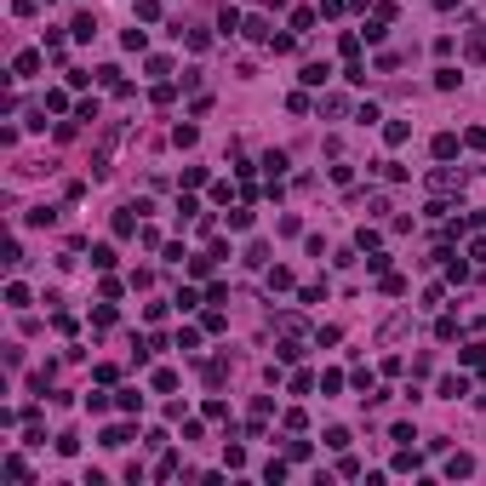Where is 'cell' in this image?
<instances>
[{
    "label": "cell",
    "mask_w": 486,
    "mask_h": 486,
    "mask_svg": "<svg viewBox=\"0 0 486 486\" xmlns=\"http://www.w3.org/2000/svg\"><path fill=\"white\" fill-rule=\"evenodd\" d=\"M429 189H435V194H452V189H463V172H452V166H435V172H429Z\"/></svg>",
    "instance_id": "cell-1"
},
{
    "label": "cell",
    "mask_w": 486,
    "mask_h": 486,
    "mask_svg": "<svg viewBox=\"0 0 486 486\" xmlns=\"http://www.w3.org/2000/svg\"><path fill=\"white\" fill-rule=\"evenodd\" d=\"M446 475H452V481L475 475V458H469V452H452V458H446Z\"/></svg>",
    "instance_id": "cell-2"
},
{
    "label": "cell",
    "mask_w": 486,
    "mask_h": 486,
    "mask_svg": "<svg viewBox=\"0 0 486 486\" xmlns=\"http://www.w3.org/2000/svg\"><path fill=\"white\" fill-rule=\"evenodd\" d=\"M97 441H103V446H109V452H120V446H126V441H132V429H126V424H109V429H103V435H97Z\"/></svg>",
    "instance_id": "cell-3"
},
{
    "label": "cell",
    "mask_w": 486,
    "mask_h": 486,
    "mask_svg": "<svg viewBox=\"0 0 486 486\" xmlns=\"http://www.w3.org/2000/svg\"><path fill=\"white\" fill-rule=\"evenodd\" d=\"M69 35H75V40H92V35H97V18H92V12H75Z\"/></svg>",
    "instance_id": "cell-4"
},
{
    "label": "cell",
    "mask_w": 486,
    "mask_h": 486,
    "mask_svg": "<svg viewBox=\"0 0 486 486\" xmlns=\"http://www.w3.org/2000/svg\"><path fill=\"white\" fill-rule=\"evenodd\" d=\"M463 52H469V63H486V29H469Z\"/></svg>",
    "instance_id": "cell-5"
},
{
    "label": "cell",
    "mask_w": 486,
    "mask_h": 486,
    "mask_svg": "<svg viewBox=\"0 0 486 486\" xmlns=\"http://www.w3.org/2000/svg\"><path fill=\"white\" fill-rule=\"evenodd\" d=\"M12 75H18V80L40 75V52H18V63H12Z\"/></svg>",
    "instance_id": "cell-6"
},
{
    "label": "cell",
    "mask_w": 486,
    "mask_h": 486,
    "mask_svg": "<svg viewBox=\"0 0 486 486\" xmlns=\"http://www.w3.org/2000/svg\"><path fill=\"white\" fill-rule=\"evenodd\" d=\"M407 138H412V126H407V120H389V126H383V143H389V149H400Z\"/></svg>",
    "instance_id": "cell-7"
},
{
    "label": "cell",
    "mask_w": 486,
    "mask_h": 486,
    "mask_svg": "<svg viewBox=\"0 0 486 486\" xmlns=\"http://www.w3.org/2000/svg\"><path fill=\"white\" fill-rule=\"evenodd\" d=\"M240 35H246V40H274V29H269V18H246Z\"/></svg>",
    "instance_id": "cell-8"
},
{
    "label": "cell",
    "mask_w": 486,
    "mask_h": 486,
    "mask_svg": "<svg viewBox=\"0 0 486 486\" xmlns=\"http://www.w3.org/2000/svg\"><path fill=\"white\" fill-rule=\"evenodd\" d=\"M97 80H103L109 92H132V86H126V80H120V69H115V63H103V69H97Z\"/></svg>",
    "instance_id": "cell-9"
},
{
    "label": "cell",
    "mask_w": 486,
    "mask_h": 486,
    "mask_svg": "<svg viewBox=\"0 0 486 486\" xmlns=\"http://www.w3.org/2000/svg\"><path fill=\"white\" fill-rule=\"evenodd\" d=\"M218 29H223V35H240V29H246V18H240L235 6H223V18H218Z\"/></svg>",
    "instance_id": "cell-10"
},
{
    "label": "cell",
    "mask_w": 486,
    "mask_h": 486,
    "mask_svg": "<svg viewBox=\"0 0 486 486\" xmlns=\"http://www.w3.org/2000/svg\"><path fill=\"white\" fill-rule=\"evenodd\" d=\"M274 355H281V361H303V344H298V332H286V337H281V349H274Z\"/></svg>",
    "instance_id": "cell-11"
},
{
    "label": "cell",
    "mask_w": 486,
    "mask_h": 486,
    "mask_svg": "<svg viewBox=\"0 0 486 486\" xmlns=\"http://www.w3.org/2000/svg\"><path fill=\"white\" fill-rule=\"evenodd\" d=\"M138 206H120V212H115V235H138Z\"/></svg>",
    "instance_id": "cell-12"
},
{
    "label": "cell",
    "mask_w": 486,
    "mask_h": 486,
    "mask_svg": "<svg viewBox=\"0 0 486 486\" xmlns=\"http://www.w3.org/2000/svg\"><path fill=\"white\" fill-rule=\"evenodd\" d=\"M315 18H320L315 6H298V12H292V29H298V35H303V29H315Z\"/></svg>",
    "instance_id": "cell-13"
},
{
    "label": "cell",
    "mask_w": 486,
    "mask_h": 486,
    "mask_svg": "<svg viewBox=\"0 0 486 486\" xmlns=\"http://www.w3.org/2000/svg\"><path fill=\"white\" fill-rule=\"evenodd\" d=\"M435 86H441V92H458L463 75H458V69H435Z\"/></svg>",
    "instance_id": "cell-14"
},
{
    "label": "cell",
    "mask_w": 486,
    "mask_h": 486,
    "mask_svg": "<svg viewBox=\"0 0 486 486\" xmlns=\"http://www.w3.org/2000/svg\"><path fill=\"white\" fill-rule=\"evenodd\" d=\"M23 223H35V229H52V223H57V212H52V206H35V212H29Z\"/></svg>",
    "instance_id": "cell-15"
},
{
    "label": "cell",
    "mask_w": 486,
    "mask_h": 486,
    "mask_svg": "<svg viewBox=\"0 0 486 486\" xmlns=\"http://www.w3.org/2000/svg\"><path fill=\"white\" fill-rule=\"evenodd\" d=\"M115 407H120V412H143V395H138V389H120Z\"/></svg>",
    "instance_id": "cell-16"
},
{
    "label": "cell",
    "mask_w": 486,
    "mask_h": 486,
    "mask_svg": "<svg viewBox=\"0 0 486 486\" xmlns=\"http://www.w3.org/2000/svg\"><path fill=\"white\" fill-rule=\"evenodd\" d=\"M452 155H458V138L441 132V138H435V160H452Z\"/></svg>",
    "instance_id": "cell-17"
},
{
    "label": "cell",
    "mask_w": 486,
    "mask_h": 486,
    "mask_svg": "<svg viewBox=\"0 0 486 486\" xmlns=\"http://www.w3.org/2000/svg\"><path fill=\"white\" fill-rule=\"evenodd\" d=\"M149 383L160 389V395H172V389H177V372H172V366H160V372H155V378H149Z\"/></svg>",
    "instance_id": "cell-18"
},
{
    "label": "cell",
    "mask_w": 486,
    "mask_h": 486,
    "mask_svg": "<svg viewBox=\"0 0 486 486\" xmlns=\"http://www.w3.org/2000/svg\"><path fill=\"white\" fill-rule=\"evenodd\" d=\"M441 395H446V400H458V395H469V378H441Z\"/></svg>",
    "instance_id": "cell-19"
},
{
    "label": "cell",
    "mask_w": 486,
    "mask_h": 486,
    "mask_svg": "<svg viewBox=\"0 0 486 486\" xmlns=\"http://www.w3.org/2000/svg\"><path fill=\"white\" fill-rule=\"evenodd\" d=\"M332 69H327V63H303V86H320V80H327Z\"/></svg>",
    "instance_id": "cell-20"
},
{
    "label": "cell",
    "mask_w": 486,
    "mask_h": 486,
    "mask_svg": "<svg viewBox=\"0 0 486 486\" xmlns=\"http://www.w3.org/2000/svg\"><path fill=\"white\" fill-rule=\"evenodd\" d=\"M172 143H177V149H194V143H201V132H194V126H177Z\"/></svg>",
    "instance_id": "cell-21"
},
{
    "label": "cell",
    "mask_w": 486,
    "mask_h": 486,
    "mask_svg": "<svg viewBox=\"0 0 486 486\" xmlns=\"http://www.w3.org/2000/svg\"><path fill=\"white\" fill-rule=\"evenodd\" d=\"M92 269H115V246H92Z\"/></svg>",
    "instance_id": "cell-22"
},
{
    "label": "cell",
    "mask_w": 486,
    "mask_h": 486,
    "mask_svg": "<svg viewBox=\"0 0 486 486\" xmlns=\"http://www.w3.org/2000/svg\"><path fill=\"white\" fill-rule=\"evenodd\" d=\"M435 337H441V344H452V337H458V320L441 315V320H435Z\"/></svg>",
    "instance_id": "cell-23"
},
{
    "label": "cell",
    "mask_w": 486,
    "mask_h": 486,
    "mask_svg": "<svg viewBox=\"0 0 486 486\" xmlns=\"http://www.w3.org/2000/svg\"><path fill=\"white\" fill-rule=\"evenodd\" d=\"M6 303H12V309H23V303H29V286L12 281V286H6Z\"/></svg>",
    "instance_id": "cell-24"
},
{
    "label": "cell",
    "mask_w": 486,
    "mask_h": 486,
    "mask_svg": "<svg viewBox=\"0 0 486 486\" xmlns=\"http://www.w3.org/2000/svg\"><path fill=\"white\" fill-rule=\"evenodd\" d=\"M264 172H269V183H274V177L286 172V155H281V149H274V155H264Z\"/></svg>",
    "instance_id": "cell-25"
},
{
    "label": "cell",
    "mask_w": 486,
    "mask_h": 486,
    "mask_svg": "<svg viewBox=\"0 0 486 486\" xmlns=\"http://www.w3.org/2000/svg\"><path fill=\"white\" fill-rule=\"evenodd\" d=\"M286 109H292V115H309L315 103H309V92H292V97H286Z\"/></svg>",
    "instance_id": "cell-26"
},
{
    "label": "cell",
    "mask_w": 486,
    "mask_h": 486,
    "mask_svg": "<svg viewBox=\"0 0 486 486\" xmlns=\"http://www.w3.org/2000/svg\"><path fill=\"white\" fill-rule=\"evenodd\" d=\"M120 46H126V52H143V46H149V35H143V29H126Z\"/></svg>",
    "instance_id": "cell-27"
},
{
    "label": "cell",
    "mask_w": 486,
    "mask_h": 486,
    "mask_svg": "<svg viewBox=\"0 0 486 486\" xmlns=\"http://www.w3.org/2000/svg\"><path fill=\"white\" fill-rule=\"evenodd\" d=\"M337 52H344V57H361V35H355V29H349V35L337 40Z\"/></svg>",
    "instance_id": "cell-28"
},
{
    "label": "cell",
    "mask_w": 486,
    "mask_h": 486,
    "mask_svg": "<svg viewBox=\"0 0 486 486\" xmlns=\"http://www.w3.org/2000/svg\"><path fill=\"white\" fill-rule=\"evenodd\" d=\"M344 80H349V86H366V63H355V57H349V69H344Z\"/></svg>",
    "instance_id": "cell-29"
},
{
    "label": "cell",
    "mask_w": 486,
    "mask_h": 486,
    "mask_svg": "<svg viewBox=\"0 0 486 486\" xmlns=\"http://www.w3.org/2000/svg\"><path fill=\"white\" fill-rule=\"evenodd\" d=\"M23 475H29V463L18 458V452H12V458H6V481H23Z\"/></svg>",
    "instance_id": "cell-30"
},
{
    "label": "cell",
    "mask_w": 486,
    "mask_h": 486,
    "mask_svg": "<svg viewBox=\"0 0 486 486\" xmlns=\"http://www.w3.org/2000/svg\"><path fill=\"white\" fill-rule=\"evenodd\" d=\"M269 286H274V292H286V286H292V269L274 264V269H269Z\"/></svg>",
    "instance_id": "cell-31"
},
{
    "label": "cell",
    "mask_w": 486,
    "mask_h": 486,
    "mask_svg": "<svg viewBox=\"0 0 486 486\" xmlns=\"http://www.w3.org/2000/svg\"><path fill=\"white\" fill-rule=\"evenodd\" d=\"M264 481H269V486H281V481H286V463H281V458L264 463Z\"/></svg>",
    "instance_id": "cell-32"
},
{
    "label": "cell",
    "mask_w": 486,
    "mask_h": 486,
    "mask_svg": "<svg viewBox=\"0 0 486 486\" xmlns=\"http://www.w3.org/2000/svg\"><path fill=\"white\" fill-rule=\"evenodd\" d=\"M383 29H389L383 18H372V23H366V46H383Z\"/></svg>",
    "instance_id": "cell-33"
},
{
    "label": "cell",
    "mask_w": 486,
    "mask_h": 486,
    "mask_svg": "<svg viewBox=\"0 0 486 486\" xmlns=\"http://www.w3.org/2000/svg\"><path fill=\"white\" fill-rule=\"evenodd\" d=\"M463 366H486V344H469L463 349Z\"/></svg>",
    "instance_id": "cell-34"
},
{
    "label": "cell",
    "mask_w": 486,
    "mask_h": 486,
    "mask_svg": "<svg viewBox=\"0 0 486 486\" xmlns=\"http://www.w3.org/2000/svg\"><path fill=\"white\" fill-rule=\"evenodd\" d=\"M327 446L332 452H349V429H327Z\"/></svg>",
    "instance_id": "cell-35"
},
{
    "label": "cell",
    "mask_w": 486,
    "mask_h": 486,
    "mask_svg": "<svg viewBox=\"0 0 486 486\" xmlns=\"http://www.w3.org/2000/svg\"><path fill=\"white\" fill-rule=\"evenodd\" d=\"M138 18H143V23H155V18H160V0H138Z\"/></svg>",
    "instance_id": "cell-36"
},
{
    "label": "cell",
    "mask_w": 486,
    "mask_h": 486,
    "mask_svg": "<svg viewBox=\"0 0 486 486\" xmlns=\"http://www.w3.org/2000/svg\"><path fill=\"white\" fill-rule=\"evenodd\" d=\"M463 143H469V149H486V126H469V138H463Z\"/></svg>",
    "instance_id": "cell-37"
},
{
    "label": "cell",
    "mask_w": 486,
    "mask_h": 486,
    "mask_svg": "<svg viewBox=\"0 0 486 486\" xmlns=\"http://www.w3.org/2000/svg\"><path fill=\"white\" fill-rule=\"evenodd\" d=\"M35 6H40V0H12V12H18V18H35Z\"/></svg>",
    "instance_id": "cell-38"
},
{
    "label": "cell",
    "mask_w": 486,
    "mask_h": 486,
    "mask_svg": "<svg viewBox=\"0 0 486 486\" xmlns=\"http://www.w3.org/2000/svg\"><path fill=\"white\" fill-rule=\"evenodd\" d=\"M435 6H441V12H452V6H458V0H435Z\"/></svg>",
    "instance_id": "cell-39"
},
{
    "label": "cell",
    "mask_w": 486,
    "mask_h": 486,
    "mask_svg": "<svg viewBox=\"0 0 486 486\" xmlns=\"http://www.w3.org/2000/svg\"><path fill=\"white\" fill-rule=\"evenodd\" d=\"M264 6H292V0H264Z\"/></svg>",
    "instance_id": "cell-40"
}]
</instances>
